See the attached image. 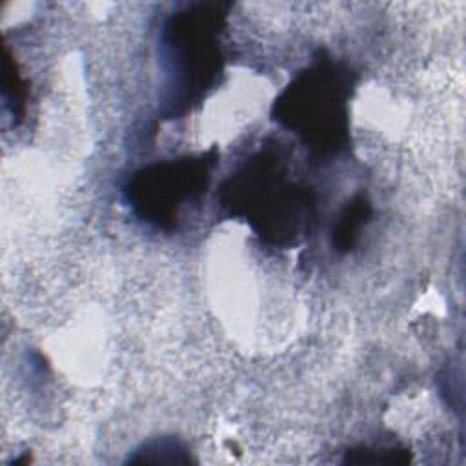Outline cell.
I'll use <instances>...</instances> for the list:
<instances>
[{
  "mask_svg": "<svg viewBox=\"0 0 466 466\" xmlns=\"http://www.w3.org/2000/svg\"><path fill=\"white\" fill-rule=\"evenodd\" d=\"M222 204L277 248L297 246L315 224V195L289 175L286 160L271 147L249 157L226 180Z\"/></svg>",
  "mask_w": 466,
  "mask_h": 466,
  "instance_id": "cell-1",
  "label": "cell"
},
{
  "mask_svg": "<svg viewBox=\"0 0 466 466\" xmlns=\"http://www.w3.org/2000/svg\"><path fill=\"white\" fill-rule=\"evenodd\" d=\"M229 4L198 2L175 11L160 33V62L166 75L169 115H182L198 104L222 73L220 36Z\"/></svg>",
  "mask_w": 466,
  "mask_h": 466,
  "instance_id": "cell-2",
  "label": "cell"
},
{
  "mask_svg": "<svg viewBox=\"0 0 466 466\" xmlns=\"http://www.w3.org/2000/svg\"><path fill=\"white\" fill-rule=\"evenodd\" d=\"M346 462H406L408 455L404 450H393V448H359V450H350L346 453Z\"/></svg>",
  "mask_w": 466,
  "mask_h": 466,
  "instance_id": "cell-8",
  "label": "cell"
},
{
  "mask_svg": "<svg viewBox=\"0 0 466 466\" xmlns=\"http://www.w3.org/2000/svg\"><path fill=\"white\" fill-rule=\"evenodd\" d=\"M213 164V157L202 153L144 166L127 180L126 200L144 222L171 229L180 211L206 191Z\"/></svg>",
  "mask_w": 466,
  "mask_h": 466,
  "instance_id": "cell-4",
  "label": "cell"
},
{
  "mask_svg": "<svg viewBox=\"0 0 466 466\" xmlns=\"http://www.w3.org/2000/svg\"><path fill=\"white\" fill-rule=\"evenodd\" d=\"M131 462H189L187 448L175 437H158L144 442L131 457Z\"/></svg>",
  "mask_w": 466,
  "mask_h": 466,
  "instance_id": "cell-6",
  "label": "cell"
},
{
  "mask_svg": "<svg viewBox=\"0 0 466 466\" xmlns=\"http://www.w3.org/2000/svg\"><path fill=\"white\" fill-rule=\"evenodd\" d=\"M370 215V202L362 195L351 198V202L346 204V208L340 211L337 218V224L333 226V248H337L339 251H350L355 240L359 238L360 229L368 222Z\"/></svg>",
  "mask_w": 466,
  "mask_h": 466,
  "instance_id": "cell-5",
  "label": "cell"
},
{
  "mask_svg": "<svg viewBox=\"0 0 466 466\" xmlns=\"http://www.w3.org/2000/svg\"><path fill=\"white\" fill-rule=\"evenodd\" d=\"M353 73L331 58L302 69L277 96L273 116L317 155H333L348 144Z\"/></svg>",
  "mask_w": 466,
  "mask_h": 466,
  "instance_id": "cell-3",
  "label": "cell"
},
{
  "mask_svg": "<svg viewBox=\"0 0 466 466\" xmlns=\"http://www.w3.org/2000/svg\"><path fill=\"white\" fill-rule=\"evenodd\" d=\"M4 96L9 98V106L15 116L22 115V106H24V82L22 76L16 71V64L9 58V55H5L4 58Z\"/></svg>",
  "mask_w": 466,
  "mask_h": 466,
  "instance_id": "cell-7",
  "label": "cell"
}]
</instances>
